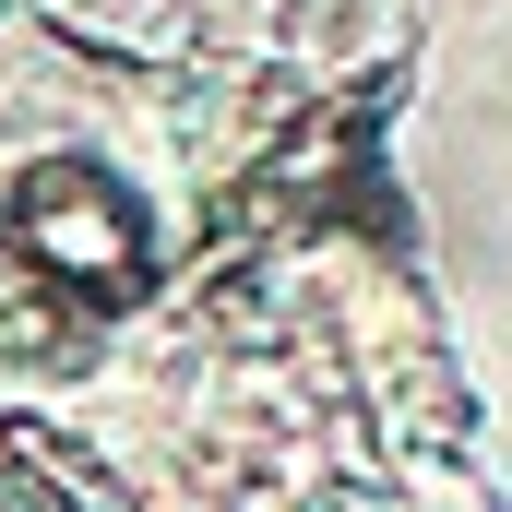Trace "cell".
Returning <instances> with one entry per match:
<instances>
[{
	"label": "cell",
	"mask_w": 512,
	"mask_h": 512,
	"mask_svg": "<svg viewBox=\"0 0 512 512\" xmlns=\"http://www.w3.org/2000/svg\"><path fill=\"white\" fill-rule=\"evenodd\" d=\"M0 227H12V251L36 262L48 286H72V298H96V310L143 298V215H131L120 179H108V167H84V155L24 167V179H12V203H0Z\"/></svg>",
	"instance_id": "1"
}]
</instances>
